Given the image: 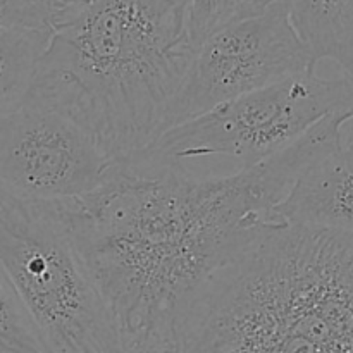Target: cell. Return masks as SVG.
<instances>
[{"label":"cell","instance_id":"4","mask_svg":"<svg viewBox=\"0 0 353 353\" xmlns=\"http://www.w3.org/2000/svg\"><path fill=\"white\" fill-rule=\"evenodd\" d=\"M0 262L47 353H124L116 323L48 202L0 195Z\"/></svg>","mask_w":353,"mask_h":353},{"label":"cell","instance_id":"12","mask_svg":"<svg viewBox=\"0 0 353 353\" xmlns=\"http://www.w3.org/2000/svg\"><path fill=\"white\" fill-rule=\"evenodd\" d=\"M243 0H186L188 31L193 48L241 14Z\"/></svg>","mask_w":353,"mask_h":353},{"label":"cell","instance_id":"8","mask_svg":"<svg viewBox=\"0 0 353 353\" xmlns=\"http://www.w3.org/2000/svg\"><path fill=\"white\" fill-rule=\"evenodd\" d=\"M272 217L353 233V150L341 145L307 168Z\"/></svg>","mask_w":353,"mask_h":353},{"label":"cell","instance_id":"10","mask_svg":"<svg viewBox=\"0 0 353 353\" xmlns=\"http://www.w3.org/2000/svg\"><path fill=\"white\" fill-rule=\"evenodd\" d=\"M50 30L0 28V117L23 105Z\"/></svg>","mask_w":353,"mask_h":353},{"label":"cell","instance_id":"15","mask_svg":"<svg viewBox=\"0 0 353 353\" xmlns=\"http://www.w3.org/2000/svg\"><path fill=\"white\" fill-rule=\"evenodd\" d=\"M343 147L353 150V116L347 121L343 126Z\"/></svg>","mask_w":353,"mask_h":353},{"label":"cell","instance_id":"2","mask_svg":"<svg viewBox=\"0 0 353 353\" xmlns=\"http://www.w3.org/2000/svg\"><path fill=\"white\" fill-rule=\"evenodd\" d=\"M26 100L81 128L114 164L161 134L193 57L186 0H50Z\"/></svg>","mask_w":353,"mask_h":353},{"label":"cell","instance_id":"3","mask_svg":"<svg viewBox=\"0 0 353 353\" xmlns=\"http://www.w3.org/2000/svg\"><path fill=\"white\" fill-rule=\"evenodd\" d=\"M174 353H353V233L269 223L200 290Z\"/></svg>","mask_w":353,"mask_h":353},{"label":"cell","instance_id":"1","mask_svg":"<svg viewBox=\"0 0 353 353\" xmlns=\"http://www.w3.org/2000/svg\"><path fill=\"white\" fill-rule=\"evenodd\" d=\"M341 110L254 168L195 178L114 164L105 181L50 203L102 295L124 353H174L200 290L274 221L307 168L343 145Z\"/></svg>","mask_w":353,"mask_h":353},{"label":"cell","instance_id":"11","mask_svg":"<svg viewBox=\"0 0 353 353\" xmlns=\"http://www.w3.org/2000/svg\"><path fill=\"white\" fill-rule=\"evenodd\" d=\"M0 353H47L0 262Z\"/></svg>","mask_w":353,"mask_h":353},{"label":"cell","instance_id":"13","mask_svg":"<svg viewBox=\"0 0 353 353\" xmlns=\"http://www.w3.org/2000/svg\"><path fill=\"white\" fill-rule=\"evenodd\" d=\"M50 0H0V28L48 30Z\"/></svg>","mask_w":353,"mask_h":353},{"label":"cell","instance_id":"14","mask_svg":"<svg viewBox=\"0 0 353 353\" xmlns=\"http://www.w3.org/2000/svg\"><path fill=\"white\" fill-rule=\"evenodd\" d=\"M286 2V0H243L241 2V14L240 17L245 16H254V14L262 12L264 9H268L272 3Z\"/></svg>","mask_w":353,"mask_h":353},{"label":"cell","instance_id":"6","mask_svg":"<svg viewBox=\"0 0 353 353\" xmlns=\"http://www.w3.org/2000/svg\"><path fill=\"white\" fill-rule=\"evenodd\" d=\"M309 71L316 64L290 23L286 2L238 17L195 48L161 134L221 103Z\"/></svg>","mask_w":353,"mask_h":353},{"label":"cell","instance_id":"9","mask_svg":"<svg viewBox=\"0 0 353 353\" xmlns=\"http://www.w3.org/2000/svg\"><path fill=\"white\" fill-rule=\"evenodd\" d=\"M286 9L314 64L333 61L353 85V0H286Z\"/></svg>","mask_w":353,"mask_h":353},{"label":"cell","instance_id":"7","mask_svg":"<svg viewBox=\"0 0 353 353\" xmlns=\"http://www.w3.org/2000/svg\"><path fill=\"white\" fill-rule=\"evenodd\" d=\"M114 162L68 117L24 100L0 117V195L57 202L92 192Z\"/></svg>","mask_w":353,"mask_h":353},{"label":"cell","instance_id":"5","mask_svg":"<svg viewBox=\"0 0 353 353\" xmlns=\"http://www.w3.org/2000/svg\"><path fill=\"white\" fill-rule=\"evenodd\" d=\"M341 110H353L352 83L343 76L323 78L309 71L185 121L123 164L159 171L185 168L186 161L202 157H230L241 171L279 154Z\"/></svg>","mask_w":353,"mask_h":353}]
</instances>
